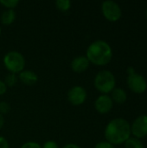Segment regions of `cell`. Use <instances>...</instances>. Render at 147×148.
<instances>
[{
  "instance_id": "obj_1",
  "label": "cell",
  "mask_w": 147,
  "mask_h": 148,
  "mask_svg": "<svg viewBox=\"0 0 147 148\" xmlns=\"http://www.w3.org/2000/svg\"><path fill=\"white\" fill-rule=\"evenodd\" d=\"M131 134V125L123 118L112 120L107 125L104 132L107 141L113 146L125 143L130 138Z\"/></svg>"
},
{
  "instance_id": "obj_2",
  "label": "cell",
  "mask_w": 147,
  "mask_h": 148,
  "mask_svg": "<svg viewBox=\"0 0 147 148\" xmlns=\"http://www.w3.org/2000/svg\"><path fill=\"white\" fill-rule=\"evenodd\" d=\"M86 56L90 63L96 66H105L113 58V49L106 41L96 40L88 47Z\"/></svg>"
},
{
  "instance_id": "obj_3",
  "label": "cell",
  "mask_w": 147,
  "mask_h": 148,
  "mask_svg": "<svg viewBox=\"0 0 147 148\" xmlns=\"http://www.w3.org/2000/svg\"><path fill=\"white\" fill-rule=\"evenodd\" d=\"M94 87L102 95L112 93L115 88L116 79L114 75L109 70H101L94 77Z\"/></svg>"
},
{
  "instance_id": "obj_4",
  "label": "cell",
  "mask_w": 147,
  "mask_h": 148,
  "mask_svg": "<svg viewBox=\"0 0 147 148\" xmlns=\"http://www.w3.org/2000/svg\"><path fill=\"white\" fill-rule=\"evenodd\" d=\"M3 65L10 73L19 74L24 69L25 59L24 56L18 51L11 50L6 53L3 56Z\"/></svg>"
},
{
  "instance_id": "obj_5",
  "label": "cell",
  "mask_w": 147,
  "mask_h": 148,
  "mask_svg": "<svg viewBox=\"0 0 147 148\" xmlns=\"http://www.w3.org/2000/svg\"><path fill=\"white\" fill-rule=\"evenodd\" d=\"M126 83L129 89L135 94H143L147 89V82L146 78L135 72L133 67L127 68Z\"/></svg>"
},
{
  "instance_id": "obj_6",
  "label": "cell",
  "mask_w": 147,
  "mask_h": 148,
  "mask_svg": "<svg viewBox=\"0 0 147 148\" xmlns=\"http://www.w3.org/2000/svg\"><path fill=\"white\" fill-rule=\"evenodd\" d=\"M101 12L104 17L110 22H116L120 19L122 10L120 6L114 1L107 0L101 3Z\"/></svg>"
},
{
  "instance_id": "obj_7",
  "label": "cell",
  "mask_w": 147,
  "mask_h": 148,
  "mask_svg": "<svg viewBox=\"0 0 147 148\" xmlns=\"http://www.w3.org/2000/svg\"><path fill=\"white\" fill-rule=\"evenodd\" d=\"M131 134L137 139H143L147 136V115L142 114L137 117L131 125Z\"/></svg>"
},
{
  "instance_id": "obj_8",
  "label": "cell",
  "mask_w": 147,
  "mask_h": 148,
  "mask_svg": "<svg viewBox=\"0 0 147 148\" xmlns=\"http://www.w3.org/2000/svg\"><path fill=\"white\" fill-rule=\"evenodd\" d=\"M88 97L87 90L81 86H74L68 92V100L74 106L82 105Z\"/></svg>"
},
{
  "instance_id": "obj_9",
  "label": "cell",
  "mask_w": 147,
  "mask_h": 148,
  "mask_svg": "<svg viewBox=\"0 0 147 148\" xmlns=\"http://www.w3.org/2000/svg\"><path fill=\"white\" fill-rule=\"evenodd\" d=\"M113 106V102L111 99V96L107 95H100L94 102V108L96 111L101 114H105L109 113Z\"/></svg>"
},
{
  "instance_id": "obj_10",
  "label": "cell",
  "mask_w": 147,
  "mask_h": 148,
  "mask_svg": "<svg viewBox=\"0 0 147 148\" xmlns=\"http://www.w3.org/2000/svg\"><path fill=\"white\" fill-rule=\"evenodd\" d=\"M90 65V62L84 56H79L75 57L71 62V69L75 73L85 72Z\"/></svg>"
},
{
  "instance_id": "obj_11",
  "label": "cell",
  "mask_w": 147,
  "mask_h": 148,
  "mask_svg": "<svg viewBox=\"0 0 147 148\" xmlns=\"http://www.w3.org/2000/svg\"><path fill=\"white\" fill-rule=\"evenodd\" d=\"M18 80L25 85H34L38 81L37 75L32 70H23L18 74Z\"/></svg>"
},
{
  "instance_id": "obj_12",
  "label": "cell",
  "mask_w": 147,
  "mask_h": 148,
  "mask_svg": "<svg viewBox=\"0 0 147 148\" xmlns=\"http://www.w3.org/2000/svg\"><path fill=\"white\" fill-rule=\"evenodd\" d=\"M111 99L113 102H115L117 104H124L127 100V94L123 88H115L112 91Z\"/></svg>"
},
{
  "instance_id": "obj_13",
  "label": "cell",
  "mask_w": 147,
  "mask_h": 148,
  "mask_svg": "<svg viewBox=\"0 0 147 148\" xmlns=\"http://www.w3.org/2000/svg\"><path fill=\"white\" fill-rule=\"evenodd\" d=\"M1 22L4 25H10L14 23L16 19V11L14 10H5L0 16Z\"/></svg>"
},
{
  "instance_id": "obj_14",
  "label": "cell",
  "mask_w": 147,
  "mask_h": 148,
  "mask_svg": "<svg viewBox=\"0 0 147 148\" xmlns=\"http://www.w3.org/2000/svg\"><path fill=\"white\" fill-rule=\"evenodd\" d=\"M125 148H145L144 144L137 138H129L125 143Z\"/></svg>"
},
{
  "instance_id": "obj_15",
  "label": "cell",
  "mask_w": 147,
  "mask_h": 148,
  "mask_svg": "<svg viewBox=\"0 0 147 148\" xmlns=\"http://www.w3.org/2000/svg\"><path fill=\"white\" fill-rule=\"evenodd\" d=\"M55 4L56 8L62 12L68 11L71 7V2L69 0H57L55 1Z\"/></svg>"
},
{
  "instance_id": "obj_16",
  "label": "cell",
  "mask_w": 147,
  "mask_h": 148,
  "mask_svg": "<svg viewBox=\"0 0 147 148\" xmlns=\"http://www.w3.org/2000/svg\"><path fill=\"white\" fill-rule=\"evenodd\" d=\"M18 81V77L16 74H12V73H10L8 74L5 78H4V83L6 84L7 87H13L16 84Z\"/></svg>"
},
{
  "instance_id": "obj_17",
  "label": "cell",
  "mask_w": 147,
  "mask_h": 148,
  "mask_svg": "<svg viewBox=\"0 0 147 148\" xmlns=\"http://www.w3.org/2000/svg\"><path fill=\"white\" fill-rule=\"evenodd\" d=\"M19 3L18 0H0V4L7 10H14Z\"/></svg>"
},
{
  "instance_id": "obj_18",
  "label": "cell",
  "mask_w": 147,
  "mask_h": 148,
  "mask_svg": "<svg viewBox=\"0 0 147 148\" xmlns=\"http://www.w3.org/2000/svg\"><path fill=\"white\" fill-rule=\"evenodd\" d=\"M10 107L8 102H6V101L0 102V114H8L10 112Z\"/></svg>"
},
{
  "instance_id": "obj_19",
  "label": "cell",
  "mask_w": 147,
  "mask_h": 148,
  "mask_svg": "<svg viewBox=\"0 0 147 148\" xmlns=\"http://www.w3.org/2000/svg\"><path fill=\"white\" fill-rule=\"evenodd\" d=\"M94 148H115V147L109 143L108 141H101V142H98L95 146Z\"/></svg>"
},
{
  "instance_id": "obj_20",
  "label": "cell",
  "mask_w": 147,
  "mask_h": 148,
  "mask_svg": "<svg viewBox=\"0 0 147 148\" xmlns=\"http://www.w3.org/2000/svg\"><path fill=\"white\" fill-rule=\"evenodd\" d=\"M21 148H42V146L37 143V142H35V141H28V142H25Z\"/></svg>"
},
{
  "instance_id": "obj_21",
  "label": "cell",
  "mask_w": 147,
  "mask_h": 148,
  "mask_svg": "<svg viewBox=\"0 0 147 148\" xmlns=\"http://www.w3.org/2000/svg\"><path fill=\"white\" fill-rule=\"evenodd\" d=\"M42 148H59L58 147V144L54 141V140H48L46 141L43 146L42 147Z\"/></svg>"
},
{
  "instance_id": "obj_22",
  "label": "cell",
  "mask_w": 147,
  "mask_h": 148,
  "mask_svg": "<svg viewBox=\"0 0 147 148\" xmlns=\"http://www.w3.org/2000/svg\"><path fill=\"white\" fill-rule=\"evenodd\" d=\"M0 148H10L8 140L3 136H0Z\"/></svg>"
},
{
  "instance_id": "obj_23",
  "label": "cell",
  "mask_w": 147,
  "mask_h": 148,
  "mask_svg": "<svg viewBox=\"0 0 147 148\" xmlns=\"http://www.w3.org/2000/svg\"><path fill=\"white\" fill-rule=\"evenodd\" d=\"M7 91V86L4 83L3 81L0 80V95H3L6 93Z\"/></svg>"
},
{
  "instance_id": "obj_24",
  "label": "cell",
  "mask_w": 147,
  "mask_h": 148,
  "mask_svg": "<svg viewBox=\"0 0 147 148\" xmlns=\"http://www.w3.org/2000/svg\"><path fill=\"white\" fill-rule=\"evenodd\" d=\"M62 148H81L78 145L75 144V143H68V144H66Z\"/></svg>"
},
{
  "instance_id": "obj_25",
  "label": "cell",
  "mask_w": 147,
  "mask_h": 148,
  "mask_svg": "<svg viewBox=\"0 0 147 148\" xmlns=\"http://www.w3.org/2000/svg\"><path fill=\"white\" fill-rule=\"evenodd\" d=\"M3 125H4V119H3V115L0 114V130L3 128Z\"/></svg>"
},
{
  "instance_id": "obj_26",
  "label": "cell",
  "mask_w": 147,
  "mask_h": 148,
  "mask_svg": "<svg viewBox=\"0 0 147 148\" xmlns=\"http://www.w3.org/2000/svg\"><path fill=\"white\" fill-rule=\"evenodd\" d=\"M146 19H147V9H146Z\"/></svg>"
},
{
  "instance_id": "obj_27",
  "label": "cell",
  "mask_w": 147,
  "mask_h": 148,
  "mask_svg": "<svg viewBox=\"0 0 147 148\" xmlns=\"http://www.w3.org/2000/svg\"><path fill=\"white\" fill-rule=\"evenodd\" d=\"M1 33H2V29H1V27H0V36H1Z\"/></svg>"
}]
</instances>
